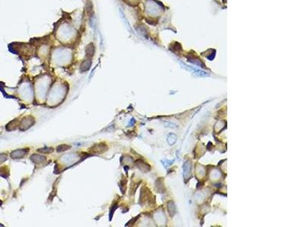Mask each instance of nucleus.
I'll return each instance as SVG.
<instances>
[{"instance_id": "obj_1", "label": "nucleus", "mask_w": 303, "mask_h": 227, "mask_svg": "<svg viewBox=\"0 0 303 227\" xmlns=\"http://www.w3.org/2000/svg\"><path fill=\"white\" fill-rule=\"evenodd\" d=\"M191 169H192V163L189 160L185 161V163L183 164V177L186 179L187 178L189 175L190 173H191Z\"/></svg>"}, {"instance_id": "obj_2", "label": "nucleus", "mask_w": 303, "mask_h": 227, "mask_svg": "<svg viewBox=\"0 0 303 227\" xmlns=\"http://www.w3.org/2000/svg\"><path fill=\"white\" fill-rule=\"evenodd\" d=\"M177 142V136L174 133H170L167 136V142L170 145H174V143Z\"/></svg>"}, {"instance_id": "obj_3", "label": "nucleus", "mask_w": 303, "mask_h": 227, "mask_svg": "<svg viewBox=\"0 0 303 227\" xmlns=\"http://www.w3.org/2000/svg\"><path fill=\"white\" fill-rule=\"evenodd\" d=\"M174 209H175V208H174L173 202H171V203L168 204V210H169V213H171H171H173V215H174V211H175Z\"/></svg>"}]
</instances>
